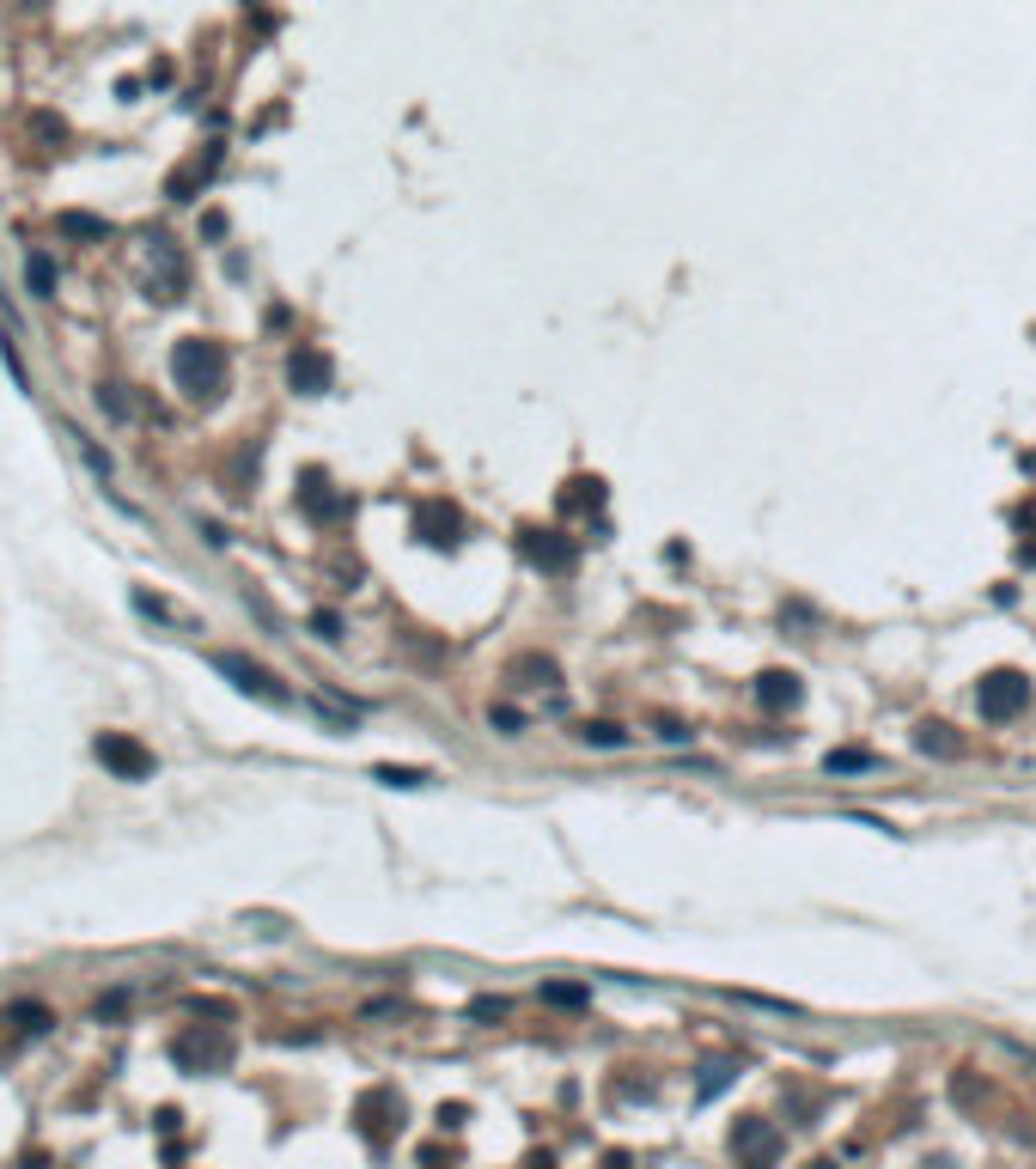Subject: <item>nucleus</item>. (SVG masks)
I'll return each mask as SVG.
<instances>
[{
  "mask_svg": "<svg viewBox=\"0 0 1036 1169\" xmlns=\"http://www.w3.org/2000/svg\"><path fill=\"white\" fill-rule=\"evenodd\" d=\"M13 1018H19V1024H25V1029H49V1011H43V1005H19Z\"/></svg>",
  "mask_w": 1036,
  "mask_h": 1169,
  "instance_id": "nucleus-21",
  "label": "nucleus"
},
{
  "mask_svg": "<svg viewBox=\"0 0 1036 1169\" xmlns=\"http://www.w3.org/2000/svg\"><path fill=\"white\" fill-rule=\"evenodd\" d=\"M226 1054H232V1042L220 1029H183L178 1042H171V1060L189 1066V1072H214Z\"/></svg>",
  "mask_w": 1036,
  "mask_h": 1169,
  "instance_id": "nucleus-5",
  "label": "nucleus"
},
{
  "mask_svg": "<svg viewBox=\"0 0 1036 1169\" xmlns=\"http://www.w3.org/2000/svg\"><path fill=\"white\" fill-rule=\"evenodd\" d=\"M329 378H336L329 354H318V348H293V354H286V384L299 390V396H323Z\"/></svg>",
  "mask_w": 1036,
  "mask_h": 1169,
  "instance_id": "nucleus-6",
  "label": "nucleus"
},
{
  "mask_svg": "<svg viewBox=\"0 0 1036 1169\" xmlns=\"http://www.w3.org/2000/svg\"><path fill=\"white\" fill-rule=\"evenodd\" d=\"M732 1072H738V1066H726V1060H719V1066H708V1078H701V1097H714V1091L726 1084V1078H732Z\"/></svg>",
  "mask_w": 1036,
  "mask_h": 1169,
  "instance_id": "nucleus-20",
  "label": "nucleus"
},
{
  "mask_svg": "<svg viewBox=\"0 0 1036 1169\" xmlns=\"http://www.w3.org/2000/svg\"><path fill=\"white\" fill-rule=\"evenodd\" d=\"M92 755H98V768H110L116 779H153V749L141 744V738H122V731H105L98 744H92Z\"/></svg>",
  "mask_w": 1036,
  "mask_h": 1169,
  "instance_id": "nucleus-4",
  "label": "nucleus"
},
{
  "mask_svg": "<svg viewBox=\"0 0 1036 1169\" xmlns=\"http://www.w3.org/2000/svg\"><path fill=\"white\" fill-rule=\"evenodd\" d=\"M732 1151L744 1158V1169H775V1151H781V1139L768 1133L762 1121H738V1127H732Z\"/></svg>",
  "mask_w": 1036,
  "mask_h": 1169,
  "instance_id": "nucleus-7",
  "label": "nucleus"
},
{
  "mask_svg": "<svg viewBox=\"0 0 1036 1169\" xmlns=\"http://www.w3.org/2000/svg\"><path fill=\"white\" fill-rule=\"evenodd\" d=\"M823 768H829V774H872V768H878V755H866V749H829V755H823Z\"/></svg>",
  "mask_w": 1036,
  "mask_h": 1169,
  "instance_id": "nucleus-13",
  "label": "nucleus"
},
{
  "mask_svg": "<svg viewBox=\"0 0 1036 1169\" xmlns=\"http://www.w3.org/2000/svg\"><path fill=\"white\" fill-rule=\"evenodd\" d=\"M25 286H31L37 299H55V256L31 250V256H25Z\"/></svg>",
  "mask_w": 1036,
  "mask_h": 1169,
  "instance_id": "nucleus-11",
  "label": "nucleus"
},
{
  "mask_svg": "<svg viewBox=\"0 0 1036 1169\" xmlns=\"http://www.w3.org/2000/svg\"><path fill=\"white\" fill-rule=\"evenodd\" d=\"M543 999H549V1005H585L592 992H585V987H561V981H555V987H543Z\"/></svg>",
  "mask_w": 1036,
  "mask_h": 1169,
  "instance_id": "nucleus-17",
  "label": "nucleus"
},
{
  "mask_svg": "<svg viewBox=\"0 0 1036 1169\" xmlns=\"http://www.w3.org/2000/svg\"><path fill=\"white\" fill-rule=\"evenodd\" d=\"M372 779H378V786H396V792H421V786H433L428 768H372Z\"/></svg>",
  "mask_w": 1036,
  "mask_h": 1169,
  "instance_id": "nucleus-14",
  "label": "nucleus"
},
{
  "mask_svg": "<svg viewBox=\"0 0 1036 1169\" xmlns=\"http://www.w3.org/2000/svg\"><path fill=\"white\" fill-rule=\"evenodd\" d=\"M756 701H762V707H799V676L792 671L756 676Z\"/></svg>",
  "mask_w": 1036,
  "mask_h": 1169,
  "instance_id": "nucleus-9",
  "label": "nucleus"
},
{
  "mask_svg": "<svg viewBox=\"0 0 1036 1169\" xmlns=\"http://www.w3.org/2000/svg\"><path fill=\"white\" fill-rule=\"evenodd\" d=\"M525 561L543 572H568L573 567V542H561V531H525Z\"/></svg>",
  "mask_w": 1036,
  "mask_h": 1169,
  "instance_id": "nucleus-8",
  "label": "nucleus"
},
{
  "mask_svg": "<svg viewBox=\"0 0 1036 1169\" xmlns=\"http://www.w3.org/2000/svg\"><path fill=\"white\" fill-rule=\"evenodd\" d=\"M171 378H178L183 396L214 402L220 390H226V348H220V342H202V335L178 342V348H171Z\"/></svg>",
  "mask_w": 1036,
  "mask_h": 1169,
  "instance_id": "nucleus-1",
  "label": "nucleus"
},
{
  "mask_svg": "<svg viewBox=\"0 0 1036 1169\" xmlns=\"http://www.w3.org/2000/svg\"><path fill=\"white\" fill-rule=\"evenodd\" d=\"M975 707H982V719H1018V712L1031 707V676H1018V671H994V676H982V688H975Z\"/></svg>",
  "mask_w": 1036,
  "mask_h": 1169,
  "instance_id": "nucleus-3",
  "label": "nucleus"
},
{
  "mask_svg": "<svg viewBox=\"0 0 1036 1169\" xmlns=\"http://www.w3.org/2000/svg\"><path fill=\"white\" fill-rule=\"evenodd\" d=\"M214 671L238 688V695H251V701H269V707H286L293 695L281 688V676L275 671H262L256 658H245V652H214Z\"/></svg>",
  "mask_w": 1036,
  "mask_h": 1169,
  "instance_id": "nucleus-2",
  "label": "nucleus"
},
{
  "mask_svg": "<svg viewBox=\"0 0 1036 1169\" xmlns=\"http://www.w3.org/2000/svg\"><path fill=\"white\" fill-rule=\"evenodd\" d=\"M945 731H951V725H921V731H915V749H927V755H958L964 744L945 738Z\"/></svg>",
  "mask_w": 1036,
  "mask_h": 1169,
  "instance_id": "nucleus-15",
  "label": "nucleus"
},
{
  "mask_svg": "<svg viewBox=\"0 0 1036 1169\" xmlns=\"http://www.w3.org/2000/svg\"><path fill=\"white\" fill-rule=\"evenodd\" d=\"M305 512H312V518H342V499L329 494V482H323L318 469L305 475Z\"/></svg>",
  "mask_w": 1036,
  "mask_h": 1169,
  "instance_id": "nucleus-12",
  "label": "nucleus"
},
{
  "mask_svg": "<svg viewBox=\"0 0 1036 1169\" xmlns=\"http://www.w3.org/2000/svg\"><path fill=\"white\" fill-rule=\"evenodd\" d=\"M312 634H318V639H342V615L318 609V615H312Z\"/></svg>",
  "mask_w": 1036,
  "mask_h": 1169,
  "instance_id": "nucleus-18",
  "label": "nucleus"
},
{
  "mask_svg": "<svg viewBox=\"0 0 1036 1169\" xmlns=\"http://www.w3.org/2000/svg\"><path fill=\"white\" fill-rule=\"evenodd\" d=\"M62 232H68V238H105L110 226L92 219V213H62Z\"/></svg>",
  "mask_w": 1036,
  "mask_h": 1169,
  "instance_id": "nucleus-16",
  "label": "nucleus"
},
{
  "mask_svg": "<svg viewBox=\"0 0 1036 1169\" xmlns=\"http://www.w3.org/2000/svg\"><path fill=\"white\" fill-rule=\"evenodd\" d=\"M573 738H579L585 749H622V744H628V731H622V725H609V719H585Z\"/></svg>",
  "mask_w": 1036,
  "mask_h": 1169,
  "instance_id": "nucleus-10",
  "label": "nucleus"
},
{
  "mask_svg": "<svg viewBox=\"0 0 1036 1169\" xmlns=\"http://www.w3.org/2000/svg\"><path fill=\"white\" fill-rule=\"evenodd\" d=\"M122 1005H129V992H105V999H98V1018H116Z\"/></svg>",
  "mask_w": 1036,
  "mask_h": 1169,
  "instance_id": "nucleus-22",
  "label": "nucleus"
},
{
  "mask_svg": "<svg viewBox=\"0 0 1036 1169\" xmlns=\"http://www.w3.org/2000/svg\"><path fill=\"white\" fill-rule=\"evenodd\" d=\"M469 1018H476V1024H494V1018H506V999H476Z\"/></svg>",
  "mask_w": 1036,
  "mask_h": 1169,
  "instance_id": "nucleus-19",
  "label": "nucleus"
}]
</instances>
